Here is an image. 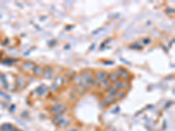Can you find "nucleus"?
Listing matches in <instances>:
<instances>
[{
  "label": "nucleus",
  "mask_w": 175,
  "mask_h": 131,
  "mask_svg": "<svg viewBox=\"0 0 175 131\" xmlns=\"http://www.w3.org/2000/svg\"><path fill=\"white\" fill-rule=\"evenodd\" d=\"M67 110V108L64 105H61V104H58V105L52 106L50 108V112L52 114L55 115H61L62 113H64Z\"/></svg>",
  "instance_id": "1"
},
{
  "label": "nucleus",
  "mask_w": 175,
  "mask_h": 131,
  "mask_svg": "<svg viewBox=\"0 0 175 131\" xmlns=\"http://www.w3.org/2000/svg\"><path fill=\"white\" fill-rule=\"evenodd\" d=\"M117 74L118 77H120L121 79L124 80V81H128L130 79V73L128 72L127 69L124 68V67H117Z\"/></svg>",
  "instance_id": "2"
},
{
  "label": "nucleus",
  "mask_w": 175,
  "mask_h": 131,
  "mask_svg": "<svg viewBox=\"0 0 175 131\" xmlns=\"http://www.w3.org/2000/svg\"><path fill=\"white\" fill-rule=\"evenodd\" d=\"M35 64H34L33 61H31V60H27V61L24 62V64L22 65V70L25 72H29V71H33L34 67H35Z\"/></svg>",
  "instance_id": "3"
},
{
  "label": "nucleus",
  "mask_w": 175,
  "mask_h": 131,
  "mask_svg": "<svg viewBox=\"0 0 175 131\" xmlns=\"http://www.w3.org/2000/svg\"><path fill=\"white\" fill-rule=\"evenodd\" d=\"M63 79L62 77L61 76H57L56 78L55 79V81H53V84L52 85L51 87V89L52 90H57V89L60 87L61 85L63 84Z\"/></svg>",
  "instance_id": "4"
},
{
  "label": "nucleus",
  "mask_w": 175,
  "mask_h": 131,
  "mask_svg": "<svg viewBox=\"0 0 175 131\" xmlns=\"http://www.w3.org/2000/svg\"><path fill=\"white\" fill-rule=\"evenodd\" d=\"M95 80L98 82H102L107 80V74L103 71H96L95 72Z\"/></svg>",
  "instance_id": "5"
},
{
  "label": "nucleus",
  "mask_w": 175,
  "mask_h": 131,
  "mask_svg": "<svg viewBox=\"0 0 175 131\" xmlns=\"http://www.w3.org/2000/svg\"><path fill=\"white\" fill-rule=\"evenodd\" d=\"M43 76L45 79H47V80H50L52 79V77H53V68H52L51 67H46L45 68L43 69Z\"/></svg>",
  "instance_id": "6"
},
{
  "label": "nucleus",
  "mask_w": 175,
  "mask_h": 131,
  "mask_svg": "<svg viewBox=\"0 0 175 131\" xmlns=\"http://www.w3.org/2000/svg\"><path fill=\"white\" fill-rule=\"evenodd\" d=\"M82 74L83 76V78H84V81L87 84H90L92 81L94 80V78L92 77V75H91L89 73L87 72V71H82Z\"/></svg>",
  "instance_id": "7"
},
{
  "label": "nucleus",
  "mask_w": 175,
  "mask_h": 131,
  "mask_svg": "<svg viewBox=\"0 0 175 131\" xmlns=\"http://www.w3.org/2000/svg\"><path fill=\"white\" fill-rule=\"evenodd\" d=\"M107 79H109L110 81L112 82H116L119 80V77L117 76L116 72H110L109 74H107Z\"/></svg>",
  "instance_id": "8"
},
{
  "label": "nucleus",
  "mask_w": 175,
  "mask_h": 131,
  "mask_svg": "<svg viewBox=\"0 0 175 131\" xmlns=\"http://www.w3.org/2000/svg\"><path fill=\"white\" fill-rule=\"evenodd\" d=\"M46 90H47V87H46L44 84H41L40 86L39 87H37V89H36L37 94H38L39 95H43V94H45L46 93Z\"/></svg>",
  "instance_id": "9"
},
{
  "label": "nucleus",
  "mask_w": 175,
  "mask_h": 131,
  "mask_svg": "<svg viewBox=\"0 0 175 131\" xmlns=\"http://www.w3.org/2000/svg\"><path fill=\"white\" fill-rule=\"evenodd\" d=\"M33 73L35 76H39V75H41L43 74V68L40 67V66H35L33 70Z\"/></svg>",
  "instance_id": "10"
},
{
  "label": "nucleus",
  "mask_w": 175,
  "mask_h": 131,
  "mask_svg": "<svg viewBox=\"0 0 175 131\" xmlns=\"http://www.w3.org/2000/svg\"><path fill=\"white\" fill-rule=\"evenodd\" d=\"M72 81L74 82V84L75 85H80L82 82V76L81 75H75V76L72 77Z\"/></svg>",
  "instance_id": "11"
},
{
  "label": "nucleus",
  "mask_w": 175,
  "mask_h": 131,
  "mask_svg": "<svg viewBox=\"0 0 175 131\" xmlns=\"http://www.w3.org/2000/svg\"><path fill=\"white\" fill-rule=\"evenodd\" d=\"M1 131H16V129L12 127V125L8 124V123H5V124L2 125Z\"/></svg>",
  "instance_id": "12"
},
{
  "label": "nucleus",
  "mask_w": 175,
  "mask_h": 131,
  "mask_svg": "<svg viewBox=\"0 0 175 131\" xmlns=\"http://www.w3.org/2000/svg\"><path fill=\"white\" fill-rule=\"evenodd\" d=\"M112 87H114L116 90H121V89L124 88V85H123V82L117 81H116V82H113Z\"/></svg>",
  "instance_id": "13"
},
{
  "label": "nucleus",
  "mask_w": 175,
  "mask_h": 131,
  "mask_svg": "<svg viewBox=\"0 0 175 131\" xmlns=\"http://www.w3.org/2000/svg\"><path fill=\"white\" fill-rule=\"evenodd\" d=\"M107 92H108V94H110V96H112V97H114L115 95H116V94H117V90L114 88V87H109L107 88Z\"/></svg>",
  "instance_id": "14"
},
{
  "label": "nucleus",
  "mask_w": 175,
  "mask_h": 131,
  "mask_svg": "<svg viewBox=\"0 0 175 131\" xmlns=\"http://www.w3.org/2000/svg\"><path fill=\"white\" fill-rule=\"evenodd\" d=\"M104 101H105V102L107 104H112V103L115 102L116 99L114 98V97H112V96H108V97H105Z\"/></svg>",
  "instance_id": "15"
},
{
  "label": "nucleus",
  "mask_w": 175,
  "mask_h": 131,
  "mask_svg": "<svg viewBox=\"0 0 175 131\" xmlns=\"http://www.w3.org/2000/svg\"><path fill=\"white\" fill-rule=\"evenodd\" d=\"M16 81H17V86H18V87H22L25 86V81L21 78V77H19V78L17 79Z\"/></svg>",
  "instance_id": "16"
},
{
  "label": "nucleus",
  "mask_w": 175,
  "mask_h": 131,
  "mask_svg": "<svg viewBox=\"0 0 175 131\" xmlns=\"http://www.w3.org/2000/svg\"><path fill=\"white\" fill-rule=\"evenodd\" d=\"M124 96H125V94L122 91L117 92V94H116V95H115V97L117 99V100H121V99H123Z\"/></svg>",
  "instance_id": "17"
},
{
  "label": "nucleus",
  "mask_w": 175,
  "mask_h": 131,
  "mask_svg": "<svg viewBox=\"0 0 175 131\" xmlns=\"http://www.w3.org/2000/svg\"><path fill=\"white\" fill-rule=\"evenodd\" d=\"M130 48H131V49H142L143 47L141 45H139L138 43H133L132 45H130Z\"/></svg>",
  "instance_id": "18"
},
{
  "label": "nucleus",
  "mask_w": 175,
  "mask_h": 131,
  "mask_svg": "<svg viewBox=\"0 0 175 131\" xmlns=\"http://www.w3.org/2000/svg\"><path fill=\"white\" fill-rule=\"evenodd\" d=\"M100 85H101V87H102V88H103V89H107L108 87H110V83L109 82H108L107 81H102V82H101L100 83Z\"/></svg>",
  "instance_id": "19"
},
{
  "label": "nucleus",
  "mask_w": 175,
  "mask_h": 131,
  "mask_svg": "<svg viewBox=\"0 0 175 131\" xmlns=\"http://www.w3.org/2000/svg\"><path fill=\"white\" fill-rule=\"evenodd\" d=\"M123 85H124V88L125 87V88H129V87H130V84L129 83V81H124V82H123Z\"/></svg>",
  "instance_id": "20"
},
{
  "label": "nucleus",
  "mask_w": 175,
  "mask_h": 131,
  "mask_svg": "<svg viewBox=\"0 0 175 131\" xmlns=\"http://www.w3.org/2000/svg\"><path fill=\"white\" fill-rule=\"evenodd\" d=\"M143 42H144L145 45H148V44L151 43V40H150V38H145L143 40Z\"/></svg>",
  "instance_id": "21"
},
{
  "label": "nucleus",
  "mask_w": 175,
  "mask_h": 131,
  "mask_svg": "<svg viewBox=\"0 0 175 131\" xmlns=\"http://www.w3.org/2000/svg\"><path fill=\"white\" fill-rule=\"evenodd\" d=\"M110 41H111V38H109V40H105V41H104V42H103V43H102V45H101V47H100V48H101V49H102V48H103V47H105V45H106V44H107V42H110Z\"/></svg>",
  "instance_id": "22"
},
{
  "label": "nucleus",
  "mask_w": 175,
  "mask_h": 131,
  "mask_svg": "<svg viewBox=\"0 0 175 131\" xmlns=\"http://www.w3.org/2000/svg\"><path fill=\"white\" fill-rule=\"evenodd\" d=\"M90 84H92V85H93V87H96V86H97V81H94V80H93L92 82H91Z\"/></svg>",
  "instance_id": "23"
},
{
  "label": "nucleus",
  "mask_w": 175,
  "mask_h": 131,
  "mask_svg": "<svg viewBox=\"0 0 175 131\" xmlns=\"http://www.w3.org/2000/svg\"><path fill=\"white\" fill-rule=\"evenodd\" d=\"M104 63H105V65H112L113 63V61H104Z\"/></svg>",
  "instance_id": "24"
},
{
  "label": "nucleus",
  "mask_w": 175,
  "mask_h": 131,
  "mask_svg": "<svg viewBox=\"0 0 175 131\" xmlns=\"http://www.w3.org/2000/svg\"><path fill=\"white\" fill-rule=\"evenodd\" d=\"M102 29H103V28H100L99 30H97V31H93V34H95V33H98V32H99L100 31H102Z\"/></svg>",
  "instance_id": "25"
},
{
  "label": "nucleus",
  "mask_w": 175,
  "mask_h": 131,
  "mask_svg": "<svg viewBox=\"0 0 175 131\" xmlns=\"http://www.w3.org/2000/svg\"><path fill=\"white\" fill-rule=\"evenodd\" d=\"M95 47V44H93V45H91V47H90V50H92L93 48Z\"/></svg>",
  "instance_id": "26"
},
{
  "label": "nucleus",
  "mask_w": 175,
  "mask_h": 131,
  "mask_svg": "<svg viewBox=\"0 0 175 131\" xmlns=\"http://www.w3.org/2000/svg\"><path fill=\"white\" fill-rule=\"evenodd\" d=\"M68 131H77L75 129V128H74V129H70V130H68Z\"/></svg>",
  "instance_id": "27"
}]
</instances>
